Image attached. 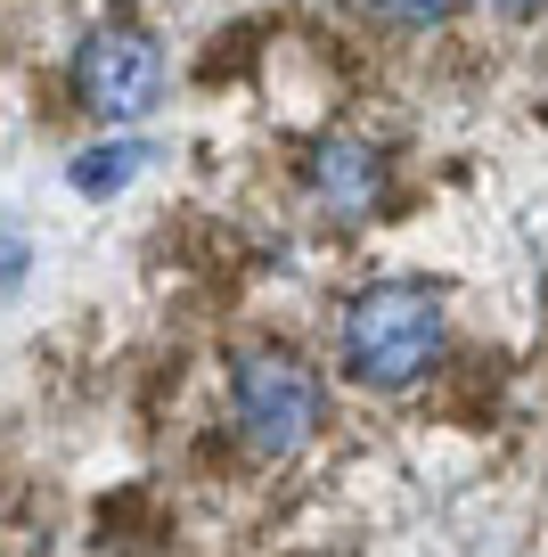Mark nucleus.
<instances>
[{
    "label": "nucleus",
    "instance_id": "obj_4",
    "mask_svg": "<svg viewBox=\"0 0 548 557\" xmlns=\"http://www.w3.org/2000/svg\"><path fill=\"white\" fill-rule=\"evenodd\" d=\"M311 189H320V206L336 213V222H360V213L385 197V164L360 148V139H327L320 157H311Z\"/></svg>",
    "mask_w": 548,
    "mask_h": 557
},
{
    "label": "nucleus",
    "instance_id": "obj_6",
    "mask_svg": "<svg viewBox=\"0 0 548 557\" xmlns=\"http://www.w3.org/2000/svg\"><path fill=\"white\" fill-rule=\"evenodd\" d=\"M377 9H385L394 25H443L450 9H459V0H377Z\"/></svg>",
    "mask_w": 548,
    "mask_h": 557
},
{
    "label": "nucleus",
    "instance_id": "obj_5",
    "mask_svg": "<svg viewBox=\"0 0 548 557\" xmlns=\"http://www.w3.org/2000/svg\"><path fill=\"white\" fill-rule=\"evenodd\" d=\"M139 164H148V148H139V139H115V148H83V157L66 164V181H74L83 197H115Z\"/></svg>",
    "mask_w": 548,
    "mask_h": 557
},
{
    "label": "nucleus",
    "instance_id": "obj_8",
    "mask_svg": "<svg viewBox=\"0 0 548 557\" xmlns=\"http://www.w3.org/2000/svg\"><path fill=\"white\" fill-rule=\"evenodd\" d=\"M499 17H532V9H540V0H491Z\"/></svg>",
    "mask_w": 548,
    "mask_h": 557
},
{
    "label": "nucleus",
    "instance_id": "obj_1",
    "mask_svg": "<svg viewBox=\"0 0 548 557\" xmlns=\"http://www.w3.org/2000/svg\"><path fill=\"white\" fill-rule=\"evenodd\" d=\"M344 361H352L360 385H377V394H394V385H418L434 361H443V304H434V287H369V296L344 312Z\"/></svg>",
    "mask_w": 548,
    "mask_h": 557
},
{
    "label": "nucleus",
    "instance_id": "obj_3",
    "mask_svg": "<svg viewBox=\"0 0 548 557\" xmlns=\"http://www.w3.org/2000/svg\"><path fill=\"white\" fill-rule=\"evenodd\" d=\"M74 90H83V107L99 123H132L164 90V58H155V41L139 25H99L83 41V58H74Z\"/></svg>",
    "mask_w": 548,
    "mask_h": 557
},
{
    "label": "nucleus",
    "instance_id": "obj_2",
    "mask_svg": "<svg viewBox=\"0 0 548 557\" xmlns=\"http://www.w3.org/2000/svg\"><path fill=\"white\" fill-rule=\"evenodd\" d=\"M238 435L262 459H295L320 435V377L295 352H246L238 361Z\"/></svg>",
    "mask_w": 548,
    "mask_h": 557
},
{
    "label": "nucleus",
    "instance_id": "obj_7",
    "mask_svg": "<svg viewBox=\"0 0 548 557\" xmlns=\"http://www.w3.org/2000/svg\"><path fill=\"white\" fill-rule=\"evenodd\" d=\"M17 262H25V255H17V238H0V287L17 278Z\"/></svg>",
    "mask_w": 548,
    "mask_h": 557
}]
</instances>
